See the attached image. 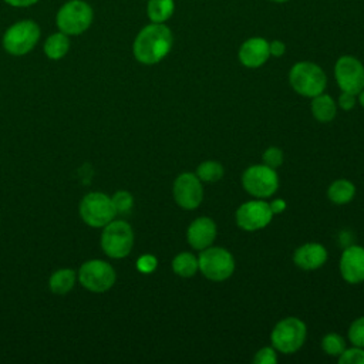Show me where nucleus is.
Here are the masks:
<instances>
[{
    "label": "nucleus",
    "mask_w": 364,
    "mask_h": 364,
    "mask_svg": "<svg viewBox=\"0 0 364 364\" xmlns=\"http://www.w3.org/2000/svg\"><path fill=\"white\" fill-rule=\"evenodd\" d=\"M40 38V27L33 20H21L10 26L3 36V47L11 55L30 53Z\"/></svg>",
    "instance_id": "7"
},
{
    "label": "nucleus",
    "mask_w": 364,
    "mask_h": 364,
    "mask_svg": "<svg viewBox=\"0 0 364 364\" xmlns=\"http://www.w3.org/2000/svg\"><path fill=\"white\" fill-rule=\"evenodd\" d=\"M173 36L164 23H151L145 26L135 37L132 44L134 57L146 65L156 64L171 51Z\"/></svg>",
    "instance_id": "1"
},
{
    "label": "nucleus",
    "mask_w": 364,
    "mask_h": 364,
    "mask_svg": "<svg viewBox=\"0 0 364 364\" xmlns=\"http://www.w3.org/2000/svg\"><path fill=\"white\" fill-rule=\"evenodd\" d=\"M115 215L112 199L102 192L87 193L80 202V216L91 228H104Z\"/></svg>",
    "instance_id": "9"
},
{
    "label": "nucleus",
    "mask_w": 364,
    "mask_h": 364,
    "mask_svg": "<svg viewBox=\"0 0 364 364\" xmlns=\"http://www.w3.org/2000/svg\"><path fill=\"white\" fill-rule=\"evenodd\" d=\"M340 273L347 283L357 284L364 282V247L358 245L348 246L340 257Z\"/></svg>",
    "instance_id": "14"
},
{
    "label": "nucleus",
    "mask_w": 364,
    "mask_h": 364,
    "mask_svg": "<svg viewBox=\"0 0 364 364\" xmlns=\"http://www.w3.org/2000/svg\"><path fill=\"white\" fill-rule=\"evenodd\" d=\"M327 250L323 245L309 242L299 246L293 253V262L303 270H316L327 262Z\"/></svg>",
    "instance_id": "17"
},
{
    "label": "nucleus",
    "mask_w": 364,
    "mask_h": 364,
    "mask_svg": "<svg viewBox=\"0 0 364 364\" xmlns=\"http://www.w3.org/2000/svg\"><path fill=\"white\" fill-rule=\"evenodd\" d=\"M273 216L270 205L257 198L242 203L235 213L237 226L246 232H255L266 228L272 222Z\"/></svg>",
    "instance_id": "11"
},
{
    "label": "nucleus",
    "mask_w": 364,
    "mask_h": 364,
    "mask_svg": "<svg viewBox=\"0 0 364 364\" xmlns=\"http://www.w3.org/2000/svg\"><path fill=\"white\" fill-rule=\"evenodd\" d=\"M269 51H270V55L282 57L284 54V51H286V46L280 40H273L272 43H269Z\"/></svg>",
    "instance_id": "33"
},
{
    "label": "nucleus",
    "mask_w": 364,
    "mask_h": 364,
    "mask_svg": "<svg viewBox=\"0 0 364 364\" xmlns=\"http://www.w3.org/2000/svg\"><path fill=\"white\" fill-rule=\"evenodd\" d=\"M172 270L181 277H192L199 270L198 257L189 252L178 253L172 260Z\"/></svg>",
    "instance_id": "22"
},
{
    "label": "nucleus",
    "mask_w": 364,
    "mask_h": 364,
    "mask_svg": "<svg viewBox=\"0 0 364 364\" xmlns=\"http://www.w3.org/2000/svg\"><path fill=\"white\" fill-rule=\"evenodd\" d=\"M270 205V209L273 212V215H277V213H282L284 209H286V202L283 199H274Z\"/></svg>",
    "instance_id": "34"
},
{
    "label": "nucleus",
    "mask_w": 364,
    "mask_h": 364,
    "mask_svg": "<svg viewBox=\"0 0 364 364\" xmlns=\"http://www.w3.org/2000/svg\"><path fill=\"white\" fill-rule=\"evenodd\" d=\"M262 161L264 165L276 169L283 164V151L277 146H270L263 152Z\"/></svg>",
    "instance_id": "29"
},
{
    "label": "nucleus",
    "mask_w": 364,
    "mask_h": 364,
    "mask_svg": "<svg viewBox=\"0 0 364 364\" xmlns=\"http://www.w3.org/2000/svg\"><path fill=\"white\" fill-rule=\"evenodd\" d=\"M173 9V0H149L146 13L152 23H164L172 16Z\"/></svg>",
    "instance_id": "23"
},
{
    "label": "nucleus",
    "mask_w": 364,
    "mask_h": 364,
    "mask_svg": "<svg viewBox=\"0 0 364 364\" xmlns=\"http://www.w3.org/2000/svg\"><path fill=\"white\" fill-rule=\"evenodd\" d=\"M346 347V340L337 333H328L321 338L323 351L331 357H338Z\"/></svg>",
    "instance_id": "25"
},
{
    "label": "nucleus",
    "mask_w": 364,
    "mask_h": 364,
    "mask_svg": "<svg viewBox=\"0 0 364 364\" xmlns=\"http://www.w3.org/2000/svg\"><path fill=\"white\" fill-rule=\"evenodd\" d=\"M75 279H77V273L73 269H60L55 270L48 282L50 290L54 294H65L68 293L74 284H75Z\"/></svg>",
    "instance_id": "20"
},
{
    "label": "nucleus",
    "mask_w": 364,
    "mask_h": 364,
    "mask_svg": "<svg viewBox=\"0 0 364 364\" xmlns=\"http://www.w3.org/2000/svg\"><path fill=\"white\" fill-rule=\"evenodd\" d=\"M4 1L14 7H28V6H33L34 3H37L38 0H4Z\"/></svg>",
    "instance_id": "35"
},
{
    "label": "nucleus",
    "mask_w": 364,
    "mask_h": 364,
    "mask_svg": "<svg viewBox=\"0 0 364 364\" xmlns=\"http://www.w3.org/2000/svg\"><path fill=\"white\" fill-rule=\"evenodd\" d=\"M242 186L257 199L270 198L279 188V176L276 169L264 164L252 165L242 175Z\"/></svg>",
    "instance_id": "8"
},
{
    "label": "nucleus",
    "mask_w": 364,
    "mask_h": 364,
    "mask_svg": "<svg viewBox=\"0 0 364 364\" xmlns=\"http://www.w3.org/2000/svg\"><path fill=\"white\" fill-rule=\"evenodd\" d=\"M70 50V38L63 31L51 34L44 43V53L51 60L63 58Z\"/></svg>",
    "instance_id": "21"
},
{
    "label": "nucleus",
    "mask_w": 364,
    "mask_h": 364,
    "mask_svg": "<svg viewBox=\"0 0 364 364\" xmlns=\"http://www.w3.org/2000/svg\"><path fill=\"white\" fill-rule=\"evenodd\" d=\"M198 263L200 273L212 282H223L235 272V259L232 253L219 246H209L199 250Z\"/></svg>",
    "instance_id": "3"
},
{
    "label": "nucleus",
    "mask_w": 364,
    "mask_h": 364,
    "mask_svg": "<svg viewBox=\"0 0 364 364\" xmlns=\"http://www.w3.org/2000/svg\"><path fill=\"white\" fill-rule=\"evenodd\" d=\"M289 82L297 94L313 98L324 92L327 77L320 65L311 61H299L290 68Z\"/></svg>",
    "instance_id": "2"
},
{
    "label": "nucleus",
    "mask_w": 364,
    "mask_h": 364,
    "mask_svg": "<svg viewBox=\"0 0 364 364\" xmlns=\"http://www.w3.org/2000/svg\"><path fill=\"white\" fill-rule=\"evenodd\" d=\"M355 186L348 179H336L327 189L328 199L336 205H346L353 200Z\"/></svg>",
    "instance_id": "19"
},
{
    "label": "nucleus",
    "mask_w": 364,
    "mask_h": 364,
    "mask_svg": "<svg viewBox=\"0 0 364 364\" xmlns=\"http://www.w3.org/2000/svg\"><path fill=\"white\" fill-rule=\"evenodd\" d=\"M111 199L117 213H128L134 205V198L128 191H118Z\"/></svg>",
    "instance_id": "26"
},
{
    "label": "nucleus",
    "mask_w": 364,
    "mask_h": 364,
    "mask_svg": "<svg viewBox=\"0 0 364 364\" xmlns=\"http://www.w3.org/2000/svg\"><path fill=\"white\" fill-rule=\"evenodd\" d=\"M306 336L307 328L300 318L286 317L273 327L270 341L276 351L282 354H293L304 344Z\"/></svg>",
    "instance_id": "4"
},
{
    "label": "nucleus",
    "mask_w": 364,
    "mask_h": 364,
    "mask_svg": "<svg viewBox=\"0 0 364 364\" xmlns=\"http://www.w3.org/2000/svg\"><path fill=\"white\" fill-rule=\"evenodd\" d=\"M313 117L320 122H330L336 118L337 114V104L328 94H318L313 97L310 105Z\"/></svg>",
    "instance_id": "18"
},
{
    "label": "nucleus",
    "mask_w": 364,
    "mask_h": 364,
    "mask_svg": "<svg viewBox=\"0 0 364 364\" xmlns=\"http://www.w3.org/2000/svg\"><path fill=\"white\" fill-rule=\"evenodd\" d=\"M334 75L341 91L357 95L364 88V65L353 55H343L337 60Z\"/></svg>",
    "instance_id": "13"
},
{
    "label": "nucleus",
    "mask_w": 364,
    "mask_h": 364,
    "mask_svg": "<svg viewBox=\"0 0 364 364\" xmlns=\"http://www.w3.org/2000/svg\"><path fill=\"white\" fill-rule=\"evenodd\" d=\"M357 95H358V102H360V104H361V107L364 108V88H363Z\"/></svg>",
    "instance_id": "36"
},
{
    "label": "nucleus",
    "mask_w": 364,
    "mask_h": 364,
    "mask_svg": "<svg viewBox=\"0 0 364 364\" xmlns=\"http://www.w3.org/2000/svg\"><path fill=\"white\" fill-rule=\"evenodd\" d=\"M158 266V260L155 256L152 255H142L138 260H136V269L141 272V273H145V274H149L152 273Z\"/></svg>",
    "instance_id": "31"
},
{
    "label": "nucleus",
    "mask_w": 364,
    "mask_h": 364,
    "mask_svg": "<svg viewBox=\"0 0 364 364\" xmlns=\"http://www.w3.org/2000/svg\"><path fill=\"white\" fill-rule=\"evenodd\" d=\"M117 274L114 267L104 260L92 259L81 264L78 270V280L90 291L102 293L109 290L115 283Z\"/></svg>",
    "instance_id": "10"
},
{
    "label": "nucleus",
    "mask_w": 364,
    "mask_h": 364,
    "mask_svg": "<svg viewBox=\"0 0 364 364\" xmlns=\"http://www.w3.org/2000/svg\"><path fill=\"white\" fill-rule=\"evenodd\" d=\"M277 361V354L274 347H262L253 357V363L257 364H274Z\"/></svg>",
    "instance_id": "30"
},
{
    "label": "nucleus",
    "mask_w": 364,
    "mask_h": 364,
    "mask_svg": "<svg viewBox=\"0 0 364 364\" xmlns=\"http://www.w3.org/2000/svg\"><path fill=\"white\" fill-rule=\"evenodd\" d=\"M272 1H279V3H282V1H287V0H272Z\"/></svg>",
    "instance_id": "37"
},
{
    "label": "nucleus",
    "mask_w": 364,
    "mask_h": 364,
    "mask_svg": "<svg viewBox=\"0 0 364 364\" xmlns=\"http://www.w3.org/2000/svg\"><path fill=\"white\" fill-rule=\"evenodd\" d=\"M172 195L176 205L185 210L196 209L203 199L202 181L192 172H183L173 181Z\"/></svg>",
    "instance_id": "12"
},
{
    "label": "nucleus",
    "mask_w": 364,
    "mask_h": 364,
    "mask_svg": "<svg viewBox=\"0 0 364 364\" xmlns=\"http://www.w3.org/2000/svg\"><path fill=\"white\" fill-rule=\"evenodd\" d=\"M92 18L94 13L88 3L84 0H70L58 10L55 23L64 34L78 36L91 26Z\"/></svg>",
    "instance_id": "5"
},
{
    "label": "nucleus",
    "mask_w": 364,
    "mask_h": 364,
    "mask_svg": "<svg viewBox=\"0 0 364 364\" xmlns=\"http://www.w3.org/2000/svg\"><path fill=\"white\" fill-rule=\"evenodd\" d=\"M340 364H364V347L353 346L347 348L338 355Z\"/></svg>",
    "instance_id": "27"
},
{
    "label": "nucleus",
    "mask_w": 364,
    "mask_h": 364,
    "mask_svg": "<svg viewBox=\"0 0 364 364\" xmlns=\"http://www.w3.org/2000/svg\"><path fill=\"white\" fill-rule=\"evenodd\" d=\"M348 340L353 346L364 347V316L351 323L348 328Z\"/></svg>",
    "instance_id": "28"
},
{
    "label": "nucleus",
    "mask_w": 364,
    "mask_h": 364,
    "mask_svg": "<svg viewBox=\"0 0 364 364\" xmlns=\"http://www.w3.org/2000/svg\"><path fill=\"white\" fill-rule=\"evenodd\" d=\"M134 246V232L125 220H111L104 226L101 235V247L112 259L128 256Z\"/></svg>",
    "instance_id": "6"
},
{
    "label": "nucleus",
    "mask_w": 364,
    "mask_h": 364,
    "mask_svg": "<svg viewBox=\"0 0 364 364\" xmlns=\"http://www.w3.org/2000/svg\"><path fill=\"white\" fill-rule=\"evenodd\" d=\"M355 94H353V92H347V91H341V94H340V97H338V107L341 108V109H344V111H350V109H353L354 108V105H355Z\"/></svg>",
    "instance_id": "32"
},
{
    "label": "nucleus",
    "mask_w": 364,
    "mask_h": 364,
    "mask_svg": "<svg viewBox=\"0 0 364 364\" xmlns=\"http://www.w3.org/2000/svg\"><path fill=\"white\" fill-rule=\"evenodd\" d=\"M269 57V41L263 37L247 38L239 48V60L247 68H257L263 65Z\"/></svg>",
    "instance_id": "16"
},
{
    "label": "nucleus",
    "mask_w": 364,
    "mask_h": 364,
    "mask_svg": "<svg viewBox=\"0 0 364 364\" xmlns=\"http://www.w3.org/2000/svg\"><path fill=\"white\" fill-rule=\"evenodd\" d=\"M223 166L218 161H203L196 168V176L206 183H215L223 176Z\"/></svg>",
    "instance_id": "24"
},
{
    "label": "nucleus",
    "mask_w": 364,
    "mask_h": 364,
    "mask_svg": "<svg viewBox=\"0 0 364 364\" xmlns=\"http://www.w3.org/2000/svg\"><path fill=\"white\" fill-rule=\"evenodd\" d=\"M216 223L208 216H199L189 225L186 230V240L195 250H203L216 239Z\"/></svg>",
    "instance_id": "15"
}]
</instances>
